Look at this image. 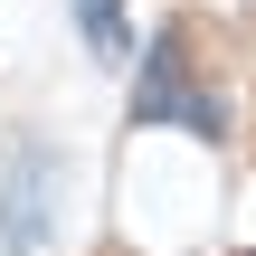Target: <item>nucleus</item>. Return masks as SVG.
Listing matches in <instances>:
<instances>
[{
  "instance_id": "3",
  "label": "nucleus",
  "mask_w": 256,
  "mask_h": 256,
  "mask_svg": "<svg viewBox=\"0 0 256 256\" xmlns=\"http://www.w3.org/2000/svg\"><path fill=\"white\" fill-rule=\"evenodd\" d=\"M76 28H86V48H95L104 66H124V57H133V38H124V10H114V0H76Z\"/></svg>"
},
{
  "instance_id": "1",
  "label": "nucleus",
  "mask_w": 256,
  "mask_h": 256,
  "mask_svg": "<svg viewBox=\"0 0 256 256\" xmlns=\"http://www.w3.org/2000/svg\"><path fill=\"white\" fill-rule=\"evenodd\" d=\"M57 190H66V171H57L48 142L10 152V180H0V256H38L57 238Z\"/></svg>"
},
{
  "instance_id": "2",
  "label": "nucleus",
  "mask_w": 256,
  "mask_h": 256,
  "mask_svg": "<svg viewBox=\"0 0 256 256\" xmlns=\"http://www.w3.org/2000/svg\"><path fill=\"white\" fill-rule=\"evenodd\" d=\"M133 114H142V124H162V114H171V124H190L200 142L218 133V104H209V95H190V66H180V38H162V48L142 57V95H133Z\"/></svg>"
}]
</instances>
